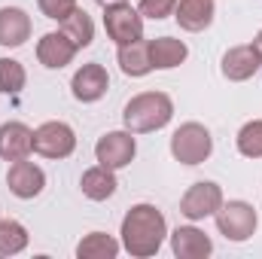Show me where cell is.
Wrapping results in <instances>:
<instances>
[{"label": "cell", "mask_w": 262, "mask_h": 259, "mask_svg": "<svg viewBox=\"0 0 262 259\" xmlns=\"http://www.w3.org/2000/svg\"><path fill=\"white\" fill-rule=\"evenodd\" d=\"M122 250L134 259L156 256L168 238V220L156 204H134L122 217Z\"/></svg>", "instance_id": "cell-1"}, {"label": "cell", "mask_w": 262, "mask_h": 259, "mask_svg": "<svg viewBox=\"0 0 262 259\" xmlns=\"http://www.w3.org/2000/svg\"><path fill=\"white\" fill-rule=\"evenodd\" d=\"M174 119V101L165 92H140L122 110V125L131 134H149Z\"/></svg>", "instance_id": "cell-2"}, {"label": "cell", "mask_w": 262, "mask_h": 259, "mask_svg": "<svg viewBox=\"0 0 262 259\" xmlns=\"http://www.w3.org/2000/svg\"><path fill=\"white\" fill-rule=\"evenodd\" d=\"M213 153V137L201 122H183L171 134V156L180 165H201Z\"/></svg>", "instance_id": "cell-3"}, {"label": "cell", "mask_w": 262, "mask_h": 259, "mask_svg": "<svg viewBox=\"0 0 262 259\" xmlns=\"http://www.w3.org/2000/svg\"><path fill=\"white\" fill-rule=\"evenodd\" d=\"M213 217H216L220 235H226V238L235 241V244L253 238V232H256V226H259L256 207L247 204V201H223V207H220Z\"/></svg>", "instance_id": "cell-4"}, {"label": "cell", "mask_w": 262, "mask_h": 259, "mask_svg": "<svg viewBox=\"0 0 262 259\" xmlns=\"http://www.w3.org/2000/svg\"><path fill=\"white\" fill-rule=\"evenodd\" d=\"M104 28H107V37H110L116 46L143 40V15H140L131 3L104 6Z\"/></svg>", "instance_id": "cell-5"}, {"label": "cell", "mask_w": 262, "mask_h": 259, "mask_svg": "<svg viewBox=\"0 0 262 259\" xmlns=\"http://www.w3.org/2000/svg\"><path fill=\"white\" fill-rule=\"evenodd\" d=\"M76 149V134L67 122H43L40 128H34V153L43 159H67Z\"/></svg>", "instance_id": "cell-6"}, {"label": "cell", "mask_w": 262, "mask_h": 259, "mask_svg": "<svg viewBox=\"0 0 262 259\" xmlns=\"http://www.w3.org/2000/svg\"><path fill=\"white\" fill-rule=\"evenodd\" d=\"M134 156H137V140H134V134H131L128 128L125 131H107V134L98 137V143H95V159H98V165L113 168V171L128 168L131 162H134Z\"/></svg>", "instance_id": "cell-7"}, {"label": "cell", "mask_w": 262, "mask_h": 259, "mask_svg": "<svg viewBox=\"0 0 262 259\" xmlns=\"http://www.w3.org/2000/svg\"><path fill=\"white\" fill-rule=\"evenodd\" d=\"M223 189H220V183H213V180H198L192 183L186 195L180 198V213L186 217V220H207V217H213L220 207H223Z\"/></svg>", "instance_id": "cell-8"}, {"label": "cell", "mask_w": 262, "mask_h": 259, "mask_svg": "<svg viewBox=\"0 0 262 259\" xmlns=\"http://www.w3.org/2000/svg\"><path fill=\"white\" fill-rule=\"evenodd\" d=\"M70 89H73V98H76V101H82V104H95V101H101V98L107 95V89H110V76H107L104 64L89 61V64H82L76 73H73Z\"/></svg>", "instance_id": "cell-9"}, {"label": "cell", "mask_w": 262, "mask_h": 259, "mask_svg": "<svg viewBox=\"0 0 262 259\" xmlns=\"http://www.w3.org/2000/svg\"><path fill=\"white\" fill-rule=\"evenodd\" d=\"M6 186H9V192L15 195V198H25L28 201V198H37V195L43 192L46 174H43L40 165H34L28 159H18L6 171Z\"/></svg>", "instance_id": "cell-10"}, {"label": "cell", "mask_w": 262, "mask_h": 259, "mask_svg": "<svg viewBox=\"0 0 262 259\" xmlns=\"http://www.w3.org/2000/svg\"><path fill=\"white\" fill-rule=\"evenodd\" d=\"M76 52L79 49L73 46V40H67V34H61V31H49L37 40V61L43 67H49V70L67 67L76 58Z\"/></svg>", "instance_id": "cell-11"}, {"label": "cell", "mask_w": 262, "mask_h": 259, "mask_svg": "<svg viewBox=\"0 0 262 259\" xmlns=\"http://www.w3.org/2000/svg\"><path fill=\"white\" fill-rule=\"evenodd\" d=\"M262 67V55L256 52V46L253 43H247V46H235V49H229L226 55H223V76L229 79V82H244V79H250V76H256Z\"/></svg>", "instance_id": "cell-12"}, {"label": "cell", "mask_w": 262, "mask_h": 259, "mask_svg": "<svg viewBox=\"0 0 262 259\" xmlns=\"http://www.w3.org/2000/svg\"><path fill=\"white\" fill-rule=\"evenodd\" d=\"M34 153V128L25 122H3L0 125V159L3 162H18Z\"/></svg>", "instance_id": "cell-13"}, {"label": "cell", "mask_w": 262, "mask_h": 259, "mask_svg": "<svg viewBox=\"0 0 262 259\" xmlns=\"http://www.w3.org/2000/svg\"><path fill=\"white\" fill-rule=\"evenodd\" d=\"M171 250L177 259H204L213 253V241L195 226H177L171 232Z\"/></svg>", "instance_id": "cell-14"}, {"label": "cell", "mask_w": 262, "mask_h": 259, "mask_svg": "<svg viewBox=\"0 0 262 259\" xmlns=\"http://www.w3.org/2000/svg\"><path fill=\"white\" fill-rule=\"evenodd\" d=\"M213 15H216V3L213 0H177V9H174V18L183 31L189 34H201L213 25Z\"/></svg>", "instance_id": "cell-15"}, {"label": "cell", "mask_w": 262, "mask_h": 259, "mask_svg": "<svg viewBox=\"0 0 262 259\" xmlns=\"http://www.w3.org/2000/svg\"><path fill=\"white\" fill-rule=\"evenodd\" d=\"M31 40V15L18 6H3L0 9V46L18 49Z\"/></svg>", "instance_id": "cell-16"}, {"label": "cell", "mask_w": 262, "mask_h": 259, "mask_svg": "<svg viewBox=\"0 0 262 259\" xmlns=\"http://www.w3.org/2000/svg\"><path fill=\"white\" fill-rule=\"evenodd\" d=\"M116 186H119L116 171L113 168H104V165H95V168L82 171V177H79V189H82L85 198H92V201L113 198L116 195Z\"/></svg>", "instance_id": "cell-17"}, {"label": "cell", "mask_w": 262, "mask_h": 259, "mask_svg": "<svg viewBox=\"0 0 262 259\" xmlns=\"http://www.w3.org/2000/svg\"><path fill=\"white\" fill-rule=\"evenodd\" d=\"M186 55H189V49L177 37H156V40H149V58H152V67L156 70L180 67L186 61Z\"/></svg>", "instance_id": "cell-18"}, {"label": "cell", "mask_w": 262, "mask_h": 259, "mask_svg": "<svg viewBox=\"0 0 262 259\" xmlns=\"http://www.w3.org/2000/svg\"><path fill=\"white\" fill-rule=\"evenodd\" d=\"M116 58H119L122 73H125V76H134V79L156 70V67H152V58H149V40H134V43L119 46Z\"/></svg>", "instance_id": "cell-19"}, {"label": "cell", "mask_w": 262, "mask_h": 259, "mask_svg": "<svg viewBox=\"0 0 262 259\" xmlns=\"http://www.w3.org/2000/svg\"><path fill=\"white\" fill-rule=\"evenodd\" d=\"M119 250H122V241H116L107 232H89L76 244V256L79 259H116Z\"/></svg>", "instance_id": "cell-20"}, {"label": "cell", "mask_w": 262, "mask_h": 259, "mask_svg": "<svg viewBox=\"0 0 262 259\" xmlns=\"http://www.w3.org/2000/svg\"><path fill=\"white\" fill-rule=\"evenodd\" d=\"M61 28V34H67V40H73V46L76 49H85V46H92V40H95V21H92V15L85 12V9H73L67 18L58 21Z\"/></svg>", "instance_id": "cell-21"}, {"label": "cell", "mask_w": 262, "mask_h": 259, "mask_svg": "<svg viewBox=\"0 0 262 259\" xmlns=\"http://www.w3.org/2000/svg\"><path fill=\"white\" fill-rule=\"evenodd\" d=\"M28 247V229L18 220H0V256H18Z\"/></svg>", "instance_id": "cell-22"}, {"label": "cell", "mask_w": 262, "mask_h": 259, "mask_svg": "<svg viewBox=\"0 0 262 259\" xmlns=\"http://www.w3.org/2000/svg\"><path fill=\"white\" fill-rule=\"evenodd\" d=\"M28 82L25 64L15 58H0V92L3 95H18Z\"/></svg>", "instance_id": "cell-23"}, {"label": "cell", "mask_w": 262, "mask_h": 259, "mask_svg": "<svg viewBox=\"0 0 262 259\" xmlns=\"http://www.w3.org/2000/svg\"><path fill=\"white\" fill-rule=\"evenodd\" d=\"M238 153L244 159H262V119H250L238 131Z\"/></svg>", "instance_id": "cell-24"}, {"label": "cell", "mask_w": 262, "mask_h": 259, "mask_svg": "<svg viewBox=\"0 0 262 259\" xmlns=\"http://www.w3.org/2000/svg\"><path fill=\"white\" fill-rule=\"evenodd\" d=\"M174 9H177V0H140L137 3V12L143 18H156V21L174 15Z\"/></svg>", "instance_id": "cell-25"}, {"label": "cell", "mask_w": 262, "mask_h": 259, "mask_svg": "<svg viewBox=\"0 0 262 259\" xmlns=\"http://www.w3.org/2000/svg\"><path fill=\"white\" fill-rule=\"evenodd\" d=\"M37 6H40V12H43L46 18L61 21V18H67V15L76 9V0H37Z\"/></svg>", "instance_id": "cell-26"}, {"label": "cell", "mask_w": 262, "mask_h": 259, "mask_svg": "<svg viewBox=\"0 0 262 259\" xmlns=\"http://www.w3.org/2000/svg\"><path fill=\"white\" fill-rule=\"evenodd\" d=\"M253 46H256V52H259V55H262V31H259V34H256V37H253Z\"/></svg>", "instance_id": "cell-27"}, {"label": "cell", "mask_w": 262, "mask_h": 259, "mask_svg": "<svg viewBox=\"0 0 262 259\" xmlns=\"http://www.w3.org/2000/svg\"><path fill=\"white\" fill-rule=\"evenodd\" d=\"M95 3H101V6H113V3H128V0H95Z\"/></svg>", "instance_id": "cell-28"}]
</instances>
